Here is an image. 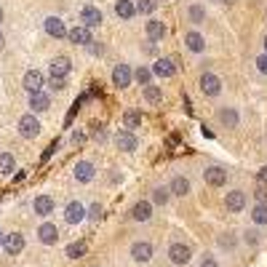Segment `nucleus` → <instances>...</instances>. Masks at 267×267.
I'll use <instances>...</instances> for the list:
<instances>
[{"label":"nucleus","instance_id":"1","mask_svg":"<svg viewBox=\"0 0 267 267\" xmlns=\"http://www.w3.org/2000/svg\"><path fill=\"white\" fill-rule=\"evenodd\" d=\"M166 256L174 267H184V264L192 262V248H190V243H184V240H171L168 248H166Z\"/></svg>","mask_w":267,"mask_h":267},{"label":"nucleus","instance_id":"2","mask_svg":"<svg viewBox=\"0 0 267 267\" xmlns=\"http://www.w3.org/2000/svg\"><path fill=\"white\" fill-rule=\"evenodd\" d=\"M198 88H200L203 96L214 99V96L222 94V80H219V75H214V72H203L200 80H198Z\"/></svg>","mask_w":267,"mask_h":267},{"label":"nucleus","instance_id":"3","mask_svg":"<svg viewBox=\"0 0 267 267\" xmlns=\"http://www.w3.org/2000/svg\"><path fill=\"white\" fill-rule=\"evenodd\" d=\"M227 179H230V171L224 166H206L203 168V182L208 187H224Z\"/></svg>","mask_w":267,"mask_h":267},{"label":"nucleus","instance_id":"4","mask_svg":"<svg viewBox=\"0 0 267 267\" xmlns=\"http://www.w3.org/2000/svg\"><path fill=\"white\" fill-rule=\"evenodd\" d=\"M128 254H131V259L136 264H147L152 259V243L150 240H134L131 248H128Z\"/></svg>","mask_w":267,"mask_h":267},{"label":"nucleus","instance_id":"5","mask_svg":"<svg viewBox=\"0 0 267 267\" xmlns=\"http://www.w3.org/2000/svg\"><path fill=\"white\" fill-rule=\"evenodd\" d=\"M115 147L120 152H134V150H139V136L128 128H120L115 134Z\"/></svg>","mask_w":267,"mask_h":267},{"label":"nucleus","instance_id":"6","mask_svg":"<svg viewBox=\"0 0 267 267\" xmlns=\"http://www.w3.org/2000/svg\"><path fill=\"white\" fill-rule=\"evenodd\" d=\"M246 206H248V198H246V192H243V190H230V192L224 195L227 214H240Z\"/></svg>","mask_w":267,"mask_h":267},{"label":"nucleus","instance_id":"7","mask_svg":"<svg viewBox=\"0 0 267 267\" xmlns=\"http://www.w3.org/2000/svg\"><path fill=\"white\" fill-rule=\"evenodd\" d=\"M19 134L24 139H35L38 134H40V120L35 118V112H27L19 118Z\"/></svg>","mask_w":267,"mask_h":267},{"label":"nucleus","instance_id":"8","mask_svg":"<svg viewBox=\"0 0 267 267\" xmlns=\"http://www.w3.org/2000/svg\"><path fill=\"white\" fill-rule=\"evenodd\" d=\"M64 222L67 224H80V222H86V206L80 200H70L67 206H64Z\"/></svg>","mask_w":267,"mask_h":267},{"label":"nucleus","instance_id":"9","mask_svg":"<svg viewBox=\"0 0 267 267\" xmlns=\"http://www.w3.org/2000/svg\"><path fill=\"white\" fill-rule=\"evenodd\" d=\"M72 176H75V182L88 184L91 179L96 176V166H94L91 160H78V163H75V168H72Z\"/></svg>","mask_w":267,"mask_h":267},{"label":"nucleus","instance_id":"10","mask_svg":"<svg viewBox=\"0 0 267 267\" xmlns=\"http://www.w3.org/2000/svg\"><path fill=\"white\" fill-rule=\"evenodd\" d=\"M22 86H24V91H30V94H38V91H43L46 78H43L40 70H27L24 78H22Z\"/></svg>","mask_w":267,"mask_h":267},{"label":"nucleus","instance_id":"11","mask_svg":"<svg viewBox=\"0 0 267 267\" xmlns=\"http://www.w3.org/2000/svg\"><path fill=\"white\" fill-rule=\"evenodd\" d=\"M216 123L224 126V128H238V123H240L238 110L235 107H219L216 110Z\"/></svg>","mask_w":267,"mask_h":267},{"label":"nucleus","instance_id":"12","mask_svg":"<svg viewBox=\"0 0 267 267\" xmlns=\"http://www.w3.org/2000/svg\"><path fill=\"white\" fill-rule=\"evenodd\" d=\"M128 216L134 219V222H150V219H152V203L150 200H136L131 206Z\"/></svg>","mask_w":267,"mask_h":267},{"label":"nucleus","instance_id":"13","mask_svg":"<svg viewBox=\"0 0 267 267\" xmlns=\"http://www.w3.org/2000/svg\"><path fill=\"white\" fill-rule=\"evenodd\" d=\"M54 208H56V200L51 198V195H38V198L32 200V211H35V216H51L54 214Z\"/></svg>","mask_w":267,"mask_h":267},{"label":"nucleus","instance_id":"14","mask_svg":"<svg viewBox=\"0 0 267 267\" xmlns=\"http://www.w3.org/2000/svg\"><path fill=\"white\" fill-rule=\"evenodd\" d=\"M131 80H134V70L128 64H118L112 70V86L115 88H128Z\"/></svg>","mask_w":267,"mask_h":267},{"label":"nucleus","instance_id":"15","mask_svg":"<svg viewBox=\"0 0 267 267\" xmlns=\"http://www.w3.org/2000/svg\"><path fill=\"white\" fill-rule=\"evenodd\" d=\"M3 248H6V254H8V256L22 254V251H24V235H22V232H8L3 238Z\"/></svg>","mask_w":267,"mask_h":267},{"label":"nucleus","instance_id":"16","mask_svg":"<svg viewBox=\"0 0 267 267\" xmlns=\"http://www.w3.org/2000/svg\"><path fill=\"white\" fill-rule=\"evenodd\" d=\"M102 11L96 8V6H83L80 8V24L83 27H88V30H94V27H99L102 24Z\"/></svg>","mask_w":267,"mask_h":267},{"label":"nucleus","instance_id":"17","mask_svg":"<svg viewBox=\"0 0 267 267\" xmlns=\"http://www.w3.org/2000/svg\"><path fill=\"white\" fill-rule=\"evenodd\" d=\"M38 240H40L43 246H54V243L59 240V227L54 222H43L38 227Z\"/></svg>","mask_w":267,"mask_h":267},{"label":"nucleus","instance_id":"18","mask_svg":"<svg viewBox=\"0 0 267 267\" xmlns=\"http://www.w3.org/2000/svg\"><path fill=\"white\" fill-rule=\"evenodd\" d=\"M168 190H171V195H174V198H187V195H190V190H192V184H190V179H187V176L176 174V176L168 182Z\"/></svg>","mask_w":267,"mask_h":267},{"label":"nucleus","instance_id":"19","mask_svg":"<svg viewBox=\"0 0 267 267\" xmlns=\"http://www.w3.org/2000/svg\"><path fill=\"white\" fill-rule=\"evenodd\" d=\"M184 48L192 51V54H203L206 51V38H203L198 30H190V32H184Z\"/></svg>","mask_w":267,"mask_h":267},{"label":"nucleus","instance_id":"20","mask_svg":"<svg viewBox=\"0 0 267 267\" xmlns=\"http://www.w3.org/2000/svg\"><path fill=\"white\" fill-rule=\"evenodd\" d=\"M152 70V75H158V78H171L176 72V64H174V59H168V56H160V59H155V64L150 67Z\"/></svg>","mask_w":267,"mask_h":267},{"label":"nucleus","instance_id":"21","mask_svg":"<svg viewBox=\"0 0 267 267\" xmlns=\"http://www.w3.org/2000/svg\"><path fill=\"white\" fill-rule=\"evenodd\" d=\"M70 70H72V62H70L67 56H54L51 64H48V72L51 78H67Z\"/></svg>","mask_w":267,"mask_h":267},{"label":"nucleus","instance_id":"22","mask_svg":"<svg viewBox=\"0 0 267 267\" xmlns=\"http://www.w3.org/2000/svg\"><path fill=\"white\" fill-rule=\"evenodd\" d=\"M67 40L75 43V46H88L94 38H91V30H88V27L78 24V27H72V30H67Z\"/></svg>","mask_w":267,"mask_h":267},{"label":"nucleus","instance_id":"23","mask_svg":"<svg viewBox=\"0 0 267 267\" xmlns=\"http://www.w3.org/2000/svg\"><path fill=\"white\" fill-rule=\"evenodd\" d=\"M43 27H46V32H48L51 38H56V40L67 38V27H64V22H62L59 16H48L43 22Z\"/></svg>","mask_w":267,"mask_h":267},{"label":"nucleus","instance_id":"24","mask_svg":"<svg viewBox=\"0 0 267 267\" xmlns=\"http://www.w3.org/2000/svg\"><path fill=\"white\" fill-rule=\"evenodd\" d=\"M174 198L171 195V190H168V184H158V187H152V192H150V203L152 206H168V200Z\"/></svg>","mask_w":267,"mask_h":267},{"label":"nucleus","instance_id":"25","mask_svg":"<svg viewBox=\"0 0 267 267\" xmlns=\"http://www.w3.org/2000/svg\"><path fill=\"white\" fill-rule=\"evenodd\" d=\"M48 107H51V96L46 91L30 94V110H32V112H46Z\"/></svg>","mask_w":267,"mask_h":267},{"label":"nucleus","instance_id":"26","mask_svg":"<svg viewBox=\"0 0 267 267\" xmlns=\"http://www.w3.org/2000/svg\"><path fill=\"white\" fill-rule=\"evenodd\" d=\"M144 32H147V38H150V40H163V38H166V24H163L160 19H150L144 24Z\"/></svg>","mask_w":267,"mask_h":267},{"label":"nucleus","instance_id":"27","mask_svg":"<svg viewBox=\"0 0 267 267\" xmlns=\"http://www.w3.org/2000/svg\"><path fill=\"white\" fill-rule=\"evenodd\" d=\"M216 246L227 251V254H232L235 248H238V235L235 232H222V235H216Z\"/></svg>","mask_w":267,"mask_h":267},{"label":"nucleus","instance_id":"28","mask_svg":"<svg viewBox=\"0 0 267 267\" xmlns=\"http://www.w3.org/2000/svg\"><path fill=\"white\" fill-rule=\"evenodd\" d=\"M115 14H118L123 22H128V19L136 16V6H134L131 0H118V3H115Z\"/></svg>","mask_w":267,"mask_h":267},{"label":"nucleus","instance_id":"29","mask_svg":"<svg viewBox=\"0 0 267 267\" xmlns=\"http://www.w3.org/2000/svg\"><path fill=\"white\" fill-rule=\"evenodd\" d=\"M139 126H142V112H139V110H134V107H128L123 112V128L134 131V128H139Z\"/></svg>","mask_w":267,"mask_h":267},{"label":"nucleus","instance_id":"30","mask_svg":"<svg viewBox=\"0 0 267 267\" xmlns=\"http://www.w3.org/2000/svg\"><path fill=\"white\" fill-rule=\"evenodd\" d=\"M142 96H144V102L147 104H160L163 102V88L160 86H144V91H142Z\"/></svg>","mask_w":267,"mask_h":267},{"label":"nucleus","instance_id":"31","mask_svg":"<svg viewBox=\"0 0 267 267\" xmlns=\"http://www.w3.org/2000/svg\"><path fill=\"white\" fill-rule=\"evenodd\" d=\"M251 222L254 227H267V203H256L251 208Z\"/></svg>","mask_w":267,"mask_h":267},{"label":"nucleus","instance_id":"32","mask_svg":"<svg viewBox=\"0 0 267 267\" xmlns=\"http://www.w3.org/2000/svg\"><path fill=\"white\" fill-rule=\"evenodd\" d=\"M187 19H190L192 24H203V22H206V8L198 6V3L187 6Z\"/></svg>","mask_w":267,"mask_h":267},{"label":"nucleus","instance_id":"33","mask_svg":"<svg viewBox=\"0 0 267 267\" xmlns=\"http://www.w3.org/2000/svg\"><path fill=\"white\" fill-rule=\"evenodd\" d=\"M14 168H16L14 155H11V152H0V174L8 176V174H14Z\"/></svg>","mask_w":267,"mask_h":267},{"label":"nucleus","instance_id":"34","mask_svg":"<svg viewBox=\"0 0 267 267\" xmlns=\"http://www.w3.org/2000/svg\"><path fill=\"white\" fill-rule=\"evenodd\" d=\"M243 243H246V246H259V243H262V232H259L256 227H246V230H243Z\"/></svg>","mask_w":267,"mask_h":267},{"label":"nucleus","instance_id":"35","mask_svg":"<svg viewBox=\"0 0 267 267\" xmlns=\"http://www.w3.org/2000/svg\"><path fill=\"white\" fill-rule=\"evenodd\" d=\"M134 80H136V83H142V86H150L152 83V70L150 67H136V70H134Z\"/></svg>","mask_w":267,"mask_h":267},{"label":"nucleus","instance_id":"36","mask_svg":"<svg viewBox=\"0 0 267 267\" xmlns=\"http://www.w3.org/2000/svg\"><path fill=\"white\" fill-rule=\"evenodd\" d=\"M86 254V243L83 240H75V243H70L67 246V251H64V256L67 259H80Z\"/></svg>","mask_w":267,"mask_h":267},{"label":"nucleus","instance_id":"37","mask_svg":"<svg viewBox=\"0 0 267 267\" xmlns=\"http://www.w3.org/2000/svg\"><path fill=\"white\" fill-rule=\"evenodd\" d=\"M155 6H158V0H139V3H136V14H152Z\"/></svg>","mask_w":267,"mask_h":267},{"label":"nucleus","instance_id":"38","mask_svg":"<svg viewBox=\"0 0 267 267\" xmlns=\"http://www.w3.org/2000/svg\"><path fill=\"white\" fill-rule=\"evenodd\" d=\"M86 219H91V222H99V219H102V206H99V203H91V206L86 208Z\"/></svg>","mask_w":267,"mask_h":267},{"label":"nucleus","instance_id":"39","mask_svg":"<svg viewBox=\"0 0 267 267\" xmlns=\"http://www.w3.org/2000/svg\"><path fill=\"white\" fill-rule=\"evenodd\" d=\"M198 267H222V264H219V259H216L214 254H203L200 262H198Z\"/></svg>","mask_w":267,"mask_h":267},{"label":"nucleus","instance_id":"40","mask_svg":"<svg viewBox=\"0 0 267 267\" xmlns=\"http://www.w3.org/2000/svg\"><path fill=\"white\" fill-rule=\"evenodd\" d=\"M91 136L96 139V142H104V136H107L104 126H102V123H91Z\"/></svg>","mask_w":267,"mask_h":267},{"label":"nucleus","instance_id":"41","mask_svg":"<svg viewBox=\"0 0 267 267\" xmlns=\"http://www.w3.org/2000/svg\"><path fill=\"white\" fill-rule=\"evenodd\" d=\"M48 86H51V91H64L67 88V78H51Z\"/></svg>","mask_w":267,"mask_h":267},{"label":"nucleus","instance_id":"42","mask_svg":"<svg viewBox=\"0 0 267 267\" xmlns=\"http://www.w3.org/2000/svg\"><path fill=\"white\" fill-rule=\"evenodd\" d=\"M254 198L256 203H267V184H259L256 190H254Z\"/></svg>","mask_w":267,"mask_h":267},{"label":"nucleus","instance_id":"43","mask_svg":"<svg viewBox=\"0 0 267 267\" xmlns=\"http://www.w3.org/2000/svg\"><path fill=\"white\" fill-rule=\"evenodd\" d=\"M86 48H88V51L94 54V56H102V54H104V46H102V43H96V40H91L88 46H86Z\"/></svg>","mask_w":267,"mask_h":267},{"label":"nucleus","instance_id":"44","mask_svg":"<svg viewBox=\"0 0 267 267\" xmlns=\"http://www.w3.org/2000/svg\"><path fill=\"white\" fill-rule=\"evenodd\" d=\"M256 70L262 75H267V54H259V56H256Z\"/></svg>","mask_w":267,"mask_h":267},{"label":"nucleus","instance_id":"45","mask_svg":"<svg viewBox=\"0 0 267 267\" xmlns=\"http://www.w3.org/2000/svg\"><path fill=\"white\" fill-rule=\"evenodd\" d=\"M70 142H72L75 147H78V144H83V142H86V134H83V131H72V136H70Z\"/></svg>","mask_w":267,"mask_h":267},{"label":"nucleus","instance_id":"46","mask_svg":"<svg viewBox=\"0 0 267 267\" xmlns=\"http://www.w3.org/2000/svg\"><path fill=\"white\" fill-rule=\"evenodd\" d=\"M56 150H59V142H51L48 147H46V152H43V160H48V158H51V155L56 152Z\"/></svg>","mask_w":267,"mask_h":267},{"label":"nucleus","instance_id":"47","mask_svg":"<svg viewBox=\"0 0 267 267\" xmlns=\"http://www.w3.org/2000/svg\"><path fill=\"white\" fill-rule=\"evenodd\" d=\"M142 51H144V54H158V46H155V40H150V38H147V43L142 46Z\"/></svg>","mask_w":267,"mask_h":267},{"label":"nucleus","instance_id":"48","mask_svg":"<svg viewBox=\"0 0 267 267\" xmlns=\"http://www.w3.org/2000/svg\"><path fill=\"white\" fill-rule=\"evenodd\" d=\"M211 3H227V6H232L235 0H211Z\"/></svg>","mask_w":267,"mask_h":267},{"label":"nucleus","instance_id":"49","mask_svg":"<svg viewBox=\"0 0 267 267\" xmlns=\"http://www.w3.org/2000/svg\"><path fill=\"white\" fill-rule=\"evenodd\" d=\"M259 179H262V182H267V168H262V174H259Z\"/></svg>","mask_w":267,"mask_h":267},{"label":"nucleus","instance_id":"50","mask_svg":"<svg viewBox=\"0 0 267 267\" xmlns=\"http://www.w3.org/2000/svg\"><path fill=\"white\" fill-rule=\"evenodd\" d=\"M3 46H6V38H3V32H0V48H3Z\"/></svg>","mask_w":267,"mask_h":267},{"label":"nucleus","instance_id":"51","mask_svg":"<svg viewBox=\"0 0 267 267\" xmlns=\"http://www.w3.org/2000/svg\"><path fill=\"white\" fill-rule=\"evenodd\" d=\"M3 238H6V235H3V230H0V248H3Z\"/></svg>","mask_w":267,"mask_h":267},{"label":"nucleus","instance_id":"52","mask_svg":"<svg viewBox=\"0 0 267 267\" xmlns=\"http://www.w3.org/2000/svg\"><path fill=\"white\" fill-rule=\"evenodd\" d=\"M264 54H267V38H264Z\"/></svg>","mask_w":267,"mask_h":267},{"label":"nucleus","instance_id":"53","mask_svg":"<svg viewBox=\"0 0 267 267\" xmlns=\"http://www.w3.org/2000/svg\"><path fill=\"white\" fill-rule=\"evenodd\" d=\"M0 22H3V8H0Z\"/></svg>","mask_w":267,"mask_h":267}]
</instances>
